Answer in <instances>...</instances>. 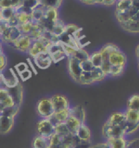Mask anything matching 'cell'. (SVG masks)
I'll return each mask as SVG.
<instances>
[{
	"instance_id": "obj_1",
	"label": "cell",
	"mask_w": 139,
	"mask_h": 148,
	"mask_svg": "<svg viewBox=\"0 0 139 148\" xmlns=\"http://www.w3.org/2000/svg\"><path fill=\"white\" fill-rule=\"evenodd\" d=\"M37 113L42 119H49L55 113L51 98H43L37 104Z\"/></svg>"
},
{
	"instance_id": "obj_2",
	"label": "cell",
	"mask_w": 139,
	"mask_h": 148,
	"mask_svg": "<svg viewBox=\"0 0 139 148\" xmlns=\"http://www.w3.org/2000/svg\"><path fill=\"white\" fill-rule=\"evenodd\" d=\"M102 133L106 140L125 137L124 130L121 125H112L109 124L108 121L105 122V124L103 125Z\"/></svg>"
},
{
	"instance_id": "obj_3",
	"label": "cell",
	"mask_w": 139,
	"mask_h": 148,
	"mask_svg": "<svg viewBox=\"0 0 139 148\" xmlns=\"http://www.w3.org/2000/svg\"><path fill=\"white\" fill-rule=\"evenodd\" d=\"M37 131L41 137L50 138L55 134V125L50 119H41L38 122Z\"/></svg>"
},
{
	"instance_id": "obj_4",
	"label": "cell",
	"mask_w": 139,
	"mask_h": 148,
	"mask_svg": "<svg viewBox=\"0 0 139 148\" xmlns=\"http://www.w3.org/2000/svg\"><path fill=\"white\" fill-rule=\"evenodd\" d=\"M67 68H68V72L71 78L76 82L78 83L79 77L82 73V70L80 66V61L77 60L73 56L68 57Z\"/></svg>"
},
{
	"instance_id": "obj_5",
	"label": "cell",
	"mask_w": 139,
	"mask_h": 148,
	"mask_svg": "<svg viewBox=\"0 0 139 148\" xmlns=\"http://www.w3.org/2000/svg\"><path fill=\"white\" fill-rule=\"evenodd\" d=\"M51 99L52 102L55 112L68 110L71 108L68 98L66 96L63 95H60V94L55 95L51 98Z\"/></svg>"
},
{
	"instance_id": "obj_6",
	"label": "cell",
	"mask_w": 139,
	"mask_h": 148,
	"mask_svg": "<svg viewBox=\"0 0 139 148\" xmlns=\"http://www.w3.org/2000/svg\"><path fill=\"white\" fill-rule=\"evenodd\" d=\"M33 42H34V41L31 39L29 35L22 34L12 44V47L15 49L21 51V52H27V51H29V48H30L31 45H32Z\"/></svg>"
},
{
	"instance_id": "obj_7",
	"label": "cell",
	"mask_w": 139,
	"mask_h": 148,
	"mask_svg": "<svg viewBox=\"0 0 139 148\" xmlns=\"http://www.w3.org/2000/svg\"><path fill=\"white\" fill-rule=\"evenodd\" d=\"M34 60L35 64L42 69H46L49 68L53 62L51 57L47 51L40 53L39 55H38L34 58Z\"/></svg>"
},
{
	"instance_id": "obj_8",
	"label": "cell",
	"mask_w": 139,
	"mask_h": 148,
	"mask_svg": "<svg viewBox=\"0 0 139 148\" xmlns=\"http://www.w3.org/2000/svg\"><path fill=\"white\" fill-rule=\"evenodd\" d=\"M14 117L0 116V134H7L12 130Z\"/></svg>"
},
{
	"instance_id": "obj_9",
	"label": "cell",
	"mask_w": 139,
	"mask_h": 148,
	"mask_svg": "<svg viewBox=\"0 0 139 148\" xmlns=\"http://www.w3.org/2000/svg\"><path fill=\"white\" fill-rule=\"evenodd\" d=\"M126 61H127V59H126L125 55L122 52L121 50L112 53L109 56V62L112 65L125 67L126 64Z\"/></svg>"
},
{
	"instance_id": "obj_10",
	"label": "cell",
	"mask_w": 139,
	"mask_h": 148,
	"mask_svg": "<svg viewBox=\"0 0 139 148\" xmlns=\"http://www.w3.org/2000/svg\"><path fill=\"white\" fill-rule=\"evenodd\" d=\"M69 116L77 119L81 124H85L86 121V111L81 105H77L69 108Z\"/></svg>"
},
{
	"instance_id": "obj_11",
	"label": "cell",
	"mask_w": 139,
	"mask_h": 148,
	"mask_svg": "<svg viewBox=\"0 0 139 148\" xmlns=\"http://www.w3.org/2000/svg\"><path fill=\"white\" fill-rule=\"evenodd\" d=\"M76 135L77 136L79 139L82 142H90L91 132H90V130L89 129V127L85 124H81V125L79 127Z\"/></svg>"
},
{
	"instance_id": "obj_12",
	"label": "cell",
	"mask_w": 139,
	"mask_h": 148,
	"mask_svg": "<svg viewBox=\"0 0 139 148\" xmlns=\"http://www.w3.org/2000/svg\"><path fill=\"white\" fill-rule=\"evenodd\" d=\"M119 50H120V48L112 43H108L103 46L99 51L102 56H103V61H108L110 55L116 51H119Z\"/></svg>"
},
{
	"instance_id": "obj_13",
	"label": "cell",
	"mask_w": 139,
	"mask_h": 148,
	"mask_svg": "<svg viewBox=\"0 0 139 148\" xmlns=\"http://www.w3.org/2000/svg\"><path fill=\"white\" fill-rule=\"evenodd\" d=\"M125 121V112H115L109 116L108 120L107 121L112 125H121Z\"/></svg>"
},
{
	"instance_id": "obj_14",
	"label": "cell",
	"mask_w": 139,
	"mask_h": 148,
	"mask_svg": "<svg viewBox=\"0 0 139 148\" xmlns=\"http://www.w3.org/2000/svg\"><path fill=\"white\" fill-rule=\"evenodd\" d=\"M65 124L68 128L71 134H76L77 130H78L79 127L81 125V123L77 119H76L73 116H69L68 118L67 119Z\"/></svg>"
},
{
	"instance_id": "obj_15",
	"label": "cell",
	"mask_w": 139,
	"mask_h": 148,
	"mask_svg": "<svg viewBox=\"0 0 139 148\" xmlns=\"http://www.w3.org/2000/svg\"><path fill=\"white\" fill-rule=\"evenodd\" d=\"M51 147L50 138L38 135L33 142V148H49Z\"/></svg>"
},
{
	"instance_id": "obj_16",
	"label": "cell",
	"mask_w": 139,
	"mask_h": 148,
	"mask_svg": "<svg viewBox=\"0 0 139 148\" xmlns=\"http://www.w3.org/2000/svg\"><path fill=\"white\" fill-rule=\"evenodd\" d=\"M106 142L108 144L110 148H126V145H127V140L125 139L124 137L108 139Z\"/></svg>"
},
{
	"instance_id": "obj_17",
	"label": "cell",
	"mask_w": 139,
	"mask_h": 148,
	"mask_svg": "<svg viewBox=\"0 0 139 148\" xmlns=\"http://www.w3.org/2000/svg\"><path fill=\"white\" fill-rule=\"evenodd\" d=\"M123 29L131 34H139V21H129L120 25Z\"/></svg>"
},
{
	"instance_id": "obj_18",
	"label": "cell",
	"mask_w": 139,
	"mask_h": 148,
	"mask_svg": "<svg viewBox=\"0 0 139 148\" xmlns=\"http://www.w3.org/2000/svg\"><path fill=\"white\" fill-rule=\"evenodd\" d=\"M121 126L122 127L125 136V135L132 134L134 133L135 131L138 130L139 128V123L138 124H134V123H130V122H128L127 121H125Z\"/></svg>"
},
{
	"instance_id": "obj_19",
	"label": "cell",
	"mask_w": 139,
	"mask_h": 148,
	"mask_svg": "<svg viewBox=\"0 0 139 148\" xmlns=\"http://www.w3.org/2000/svg\"><path fill=\"white\" fill-rule=\"evenodd\" d=\"M125 115L126 121L128 122L134 123V124L139 123V112L127 109L125 112Z\"/></svg>"
},
{
	"instance_id": "obj_20",
	"label": "cell",
	"mask_w": 139,
	"mask_h": 148,
	"mask_svg": "<svg viewBox=\"0 0 139 148\" xmlns=\"http://www.w3.org/2000/svg\"><path fill=\"white\" fill-rule=\"evenodd\" d=\"M127 109L139 112V95H134L129 99Z\"/></svg>"
},
{
	"instance_id": "obj_21",
	"label": "cell",
	"mask_w": 139,
	"mask_h": 148,
	"mask_svg": "<svg viewBox=\"0 0 139 148\" xmlns=\"http://www.w3.org/2000/svg\"><path fill=\"white\" fill-rule=\"evenodd\" d=\"M90 73H91V76L93 77V80H94V82L103 81L105 77H107L106 74L103 72V70L100 68H97V67H94Z\"/></svg>"
},
{
	"instance_id": "obj_22",
	"label": "cell",
	"mask_w": 139,
	"mask_h": 148,
	"mask_svg": "<svg viewBox=\"0 0 139 148\" xmlns=\"http://www.w3.org/2000/svg\"><path fill=\"white\" fill-rule=\"evenodd\" d=\"M55 133L57 134L60 135V136H63V137H66L68 135L71 134L68 128L66 125L65 122L57 124L55 126Z\"/></svg>"
},
{
	"instance_id": "obj_23",
	"label": "cell",
	"mask_w": 139,
	"mask_h": 148,
	"mask_svg": "<svg viewBox=\"0 0 139 148\" xmlns=\"http://www.w3.org/2000/svg\"><path fill=\"white\" fill-rule=\"evenodd\" d=\"M20 108L21 107H19L17 105H15L14 107H11V108H6L1 111L0 116H6L15 118L20 110Z\"/></svg>"
},
{
	"instance_id": "obj_24",
	"label": "cell",
	"mask_w": 139,
	"mask_h": 148,
	"mask_svg": "<svg viewBox=\"0 0 139 148\" xmlns=\"http://www.w3.org/2000/svg\"><path fill=\"white\" fill-rule=\"evenodd\" d=\"M79 84L81 85H91L94 82V80L91 76L90 72H82L78 81Z\"/></svg>"
},
{
	"instance_id": "obj_25",
	"label": "cell",
	"mask_w": 139,
	"mask_h": 148,
	"mask_svg": "<svg viewBox=\"0 0 139 148\" xmlns=\"http://www.w3.org/2000/svg\"><path fill=\"white\" fill-rule=\"evenodd\" d=\"M90 54L87 52L86 51H85V50H83L82 48H80V49H77V50H76L74 53L73 54V56H73L74 58H76L77 60H79L80 62H81V61H85L87 60H89L90 59Z\"/></svg>"
},
{
	"instance_id": "obj_26",
	"label": "cell",
	"mask_w": 139,
	"mask_h": 148,
	"mask_svg": "<svg viewBox=\"0 0 139 148\" xmlns=\"http://www.w3.org/2000/svg\"><path fill=\"white\" fill-rule=\"evenodd\" d=\"M90 60L92 62L94 67H97V68H100V66L103 63V56L99 51L92 53L90 56Z\"/></svg>"
},
{
	"instance_id": "obj_27",
	"label": "cell",
	"mask_w": 139,
	"mask_h": 148,
	"mask_svg": "<svg viewBox=\"0 0 139 148\" xmlns=\"http://www.w3.org/2000/svg\"><path fill=\"white\" fill-rule=\"evenodd\" d=\"M46 19L51 21H56L58 18V12L56 8H46L44 12V16Z\"/></svg>"
},
{
	"instance_id": "obj_28",
	"label": "cell",
	"mask_w": 139,
	"mask_h": 148,
	"mask_svg": "<svg viewBox=\"0 0 139 148\" xmlns=\"http://www.w3.org/2000/svg\"><path fill=\"white\" fill-rule=\"evenodd\" d=\"M1 9V13H2V18L3 21L8 22L13 17L16 13V11L13 8H0Z\"/></svg>"
},
{
	"instance_id": "obj_29",
	"label": "cell",
	"mask_w": 139,
	"mask_h": 148,
	"mask_svg": "<svg viewBox=\"0 0 139 148\" xmlns=\"http://www.w3.org/2000/svg\"><path fill=\"white\" fill-rule=\"evenodd\" d=\"M132 6V0H117L116 11H125Z\"/></svg>"
},
{
	"instance_id": "obj_30",
	"label": "cell",
	"mask_w": 139,
	"mask_h": 148,
	"mask_svg": "<svg viewBox=\"0 0 139 148\" xmlns=\"http://www.w3.org/2000/svg\"><path fill=\"white\" fill-rule=\"evenodd\" d=\"M80 66H81L82 72H91L93 69L94 68L90 59L87 60L80 62Z\"/></svg>"
},
{
	"instance_id": "obj_31",
	"label": "cell",
	"mask_w": 139,
	"mask_h": 148,
	"mask_svg": "<svg viewBox=\"0 0 139 148\" xmlns=\"http://www.w3.org/2000/svg\"><path fill=\"white\" fill-rule=\"evenodd\" d=\"M124 68L123 66H118V65H112L111 69H110V73L109 75H112L113 77H117L120 76L123 73L124 71Z\"/></svg>"
},
{
	"instance_id": "obj_32",
	"label": "cell",
	"mask_w": 139,
	"mask_h": 148,
	"mask_svg": "<svg viewBox=\"0 0 139 148\" xmlns=\"http://www.w3.org/2000/svg\"><path fill=\"white\" fill-rule=\"evenodd\" d=\"M79 30H80V28L77 26V25H75L70 24V25H65V33H67L68 34L71 35V36H73V38L75 34L77 33H78Z\"/></svg>"
},
{
	"instance_id": "obj_33",
	"label": "cell",
	"mask_w": 139,
	"mask_h": 148,
	"mask_svg": "<svg viewBox=\"0 0 139 148\" xmlns=\"http://www.w3.org/2000/svg\"><path fill=\"white\" fill-rule=\"evenodd\" d=\"M112 64H110V62L108 61H103L102 64L100 66V69L103 70V72L106 74V76H108L110 73V69H111Z\"/></svg>"
},
{
	"instance_id": "obj_34",
	"label": "cell",
	"mask_w": 139,
	"mask_h": 148,
	"mask_svg": "<svg viewBox=\"0 0 139 148\" xmlns=\"http://www.w3.org/2000/svg\"><path fill=\"white\" fill-rule=\"evenodd\" d=\"M126 148H139V138L127 141Z\"/></svg>"
},
{
	"instance_id": "obj_35",
	"label": "cell",
	"mask_w": 139,
	"mask_h": 148,
	"mask_svg": "<svg viewBox=\"0 0 139 148\" xmlns=\"http://www.w3.org/2000/svg\"><path fill=\"white\" fill-rule=\"evenodd\" d=\"M28 68H29V66L27 65L25 63H20V64H18L17 65H16V67H15V69L17 71L19 75L21 73H23L24 71L28 69Z\"/></svg>"
},
{
	"instance_id": "obj_36",
	"label": "cell",
	"mask_w": 139,
	"mask_h": 148,
	"mask_svg": "<svg viewBox=\"0 0 139 148\" xmlns=\"http://www.w3.org/2000/svg\"><path fill=\"white\" fill-rule=\"evenodd\" d=\"M32 77V73L29 69L24 71L23 73L20 74V78L21 79L22 81H27L28 79H29Z\"/></svg>"
},
{
	"instance_id": "obj_37",
	"label": "cell",
	"mask_w": 139,
	"mask_h": 148,
	"mask_svg": "<svg viewBox=\"0 0 139 148\" xmlns=\"http://www.w3.org/2000/svg\"><path fill=\"white\" fill-rule=\"evenodd\" d=\"M90 142H82L81 141L78 144H77L76 146H74L73 148H90Z\"/></svg>"
},
{
	"instance_id": "obj_38",
	"label": "cell",
	"mask_w": 139,
	"mask_h": 148,
	"mask_svg": "<svg viewBox=\"0 0 139 148\" xmlns=\"http://www.w3.org/2000/svg\"><path fill=\"white\" fill-rule=\"evenodd\" d=\"M90 148H110L108 144L107 143V142L105 143H98L94 145V146H91Z\"/></svg>"
},
{
	"instance_id": "obj_39",
	"label": "cell",
	"mask_w": 139,
	"mask_h": 148,
	"mask_svg": "<svg viewBox=\"0 0 139 148\" xmlns=\"http://www.w3.org/2000/svg\"><path fill=\"white\" fill-rule=\"evenodd\" d=\"M116 2H117V0H104L103 5L108 6V7H111V6H113L114 4H116Z\"/></svg>"
},
{
	"instance_id": "obj_40",
	"label": "cell",
	"mask_w": 139,
	"mask_h": 148,
	"mask_svg": "<svg viewBox=\"0 0 139 148\" xmlns=\"http://www.w3.org/2000/svg\"><path fill=\"white\" fill-rule=\"evenodd\" d=\"M135 54H136V56L138 59L139 60V44L138 45V47H136V50H135Z\"/></svg>"
},
{
	"instance_id": "obj_41",
	"label": "cell",
	"mask_w": 139,
	"mask_h": 148,
	"mask_svg": "<svg viewBox=\"0 0 139 148\" xmlns=\"http://www.w3.org/2000/svg\"><path fill=\"white\" fill-rule=\"evenodd\" d=\"M4 54L3 51V48H2V44H1V39H0V57L2 56V55Z\"/></svg>"
},
{
	"instance_id": "obj_42",
	"label": "cell",
	"mask_w": 139,
	"mask_h": 148,
	"mask_svg": "<svg viewBox=\"0 0 139 148\" xmlns=\"http://www.w3.org/2000/svg\"><path fill=\"white\" fill-rule=\"evenodd\" d=\"M3 20V18H2V13H1V9H0V21Z\"/></svg>"
},
{
	"instance_id": "obj_43",
	"label": "cell",
	"mask_w": 139,
	"mask_h": 148,
	"mask_svg": "<svg viewBox=\"0 0 139 148\" xmlns=\"http://www.w3.org/2000/svg\"><path fill=\"white\" fill-rule=\"evenodd\" d=\"M138 68H139V64H138Z\"/></svg>"
},
{
	"instance_id": "obj_44",
	"label": "cell",
	"mask_w": 139,
	"mask_h": 148,
	"mask_svg": "<svg viewBox=\"0 0 139 148\" xmlns=\"http://www.w3.org/2000/svg\"><path fill=\"white\" fill-rule=\"evenodd\" d=\"M0 3H1V0H0Z\"/></svg>"
}]
</instances>
